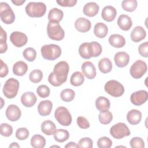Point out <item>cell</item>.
Returning <instances> with one entry per match:
<instances>
[{
  "label": "cell",
  "mask_w": 148,
  "mask_h": 148,
  "mask_svg": "<svg viewBox=\"0 0 148 148\" xmlns=\"http://www.w3.org/2000/svg\"><path fill=\"white\" fill-rule=\"evenodd\" d=\"M78 147L80 148H92L93 146V142L92 139L88 137L83 138L80 139L77 144Z\"/></svg>",
  "instance_id": "45"
},
{
  "label": "cell",
  "mask_w": 148,
  "mask_h": 148,
  "mask_svg": "<svg viewBox=\"0 0 148 148\" xmlns=\"http://www.w3.org/2000/svg\"><path fill=\"white\" fill-rule=\"evenodd\" d=\"M53 136L56 141L62 143L68 139L69 137V132L66 130L58 129L53 134Z\"/></svg>",
  "instance_id": "33"
},
{
  "label": "cell",
  "mask_w": 148,
  "mask_h": 148,
  "mask_svg": "<svg viewBox=\"0 0 148 148\" xmlns=\"http://www.w3.org/2000/svg\"><path fill=\"white\" fill-rule=\"evenodd\" d=\"M10 40L14 46L17 47H21L26 45L28 42V37L23 32L14 31L10 34Z\"/></svg>",
  "instance_id": "11"
},
{
  "label": "cell",
  "mask_w": 148,
  "mask_h": 148,
  "mask_svg": "<svg viewBox=\"0 0 148 148\" xmlns=\"http://www.w3.org/2000/svg\"><path fill=\"white\" fill-rule=\"evenodd\" d=\"M21 112L20 109L16 105H9L6 110V116L11 121H16L21 117Z\"/></svg>",
  "instance_id": "13"
},
{
  "label": "cell",
  "mask_w": 148,
  "mask_h": 148,
  "mask_svg": "<svg viewBox=\"0 0 148 148\" xmlns=\"http://www.w3.org/2000/svg\"><path fill=\"white\" fill-rule=\"evenodd\" d=\"M119 28L123 31H128L132 25V21L130 16L127 14H121L117 19Z\"/></svg>",
  "instance_id": "23"
},
{
  "label": "cell",
  "mask_w": 148,
  "mask_h": 148,
  "mask_svg": "<svg viewBox=\"0 0 148 148\" xmlns=\"http://www.w3.org/2000/svg\"><path fill=\"white\" fill-rule=\"evenodd\" d=\"M105 91L113 97H119L124 92V87L122 84L115 80L107 82L104 86Z\"/></svg>",
  "instance_id": "5"
},
{
  "label": "cell",
  "mask_w": 148,
  "mask_h": 148,
  "mask_svg": "<svg viewBox=\"0 0 148 148\" xmlns=\"http://www.w3.org/2000/svg\"><path fill=\"white\" fill-rule=\"evenodd\" d=\"M69 70L68 64L64 61L57 63L48 77V81L53 86L58 87L62 84L67 80Z\"/></svg>",
  "instance_id": "1"
},
{
  "label": "cell",
  "mask_w": 148,
  "mask_h": 148,
  "mask_svg": "<svg viewBox=\"0 0 148 148\" xmlns=\"http://www.w3.org/2000/svg\"><path fill=\"white\" fill-rule=\"evenodd\" d=\"M91 44L92 49V57H96L99 56L102 51V48L101 45L98 42L95 41L91 42Z\"/></svg>",
  "instance_id": "46"
},
{
  "label": "cell",
  "mask_w": 148,
  "mask_h": 148,
  "mask_svg": "<svg viewBox=\"0 0 148 148\" xmlns=\"http://www.w3.org/2000/svg\"><path fill=\"white\" fill-rule=\"evenodd\" d=\"M147 51H148V42H147L142 43L138 47V52L141 56L147 58L148 56Z\"/></svg>",
  "instance_id": "48"
},
{
  "label": "cell",
  "mask_w": 148,
  "mask_h": 148,
  "mask_svg": "<svg viewBox=\"0 0 148 148\" xmlns=\"http://www.w3.org/2000/svg\"><path fill=\"white\" fill-rule=\"evenodd\" d=\"M117 147H125V146H117Z\"/></svg>",
  "instance_id": "56"
},
{
  "label": "cell",
  "mask_w": 148,
  "mask_h": 148,
  "mask_svg": "<svg viewBox=\"0 0 148 148\" xmlns=\"http://www.w3.org/2000/svg\"><path fill=\"white\" fill-rule=\"evenodd\" d=\"M84 81V75L82 72L79 71L74 72L71 76L70 83L73 86H80L83 83Z\"/></svg>",
  "instance_id": "34"
},
{
  "label": "cell",
  "mask_w": 148,
  "mask_h": 148,
  "mask_svg": "<svg viewBox=\"0 0 148 148\" xmlns=\"http://www.w3.org/2000/svg\"><path fill=\"white\" fill-rule=\"evenodd\" d=\"M82 70L83 75L88 79H92L96 76L95 67L91 61L84 62L82 65Z\"/></svg>",
  "instance_id": "14"
},
{
  "label": "cell",
  "mask_w": 148,
  "mask_h": 148,
  "mask_svg": "<svg viewBox=\"0 0 148 148\" xmlns=\"http://www.w3.org/2000/svg\"><path fill=\"white\" fill-rule=\"evenodd\" d=\"M98 119L102 124H108L113 119L112 113L109 110L101 111L98 115Z\"/></svg>",
  "instance_id": "35"
},
{
  "label": "cell",
  "mask_w": 148,
  "mask_h": 148,
  "mask_svg": "<svg viewBox=\"0 0 148 148\" xmlns=\"http://www.w3.org/2000/svg\"><path fill=\"white\" fill-rule=\"evenodd\" d=\"M109 44L116 48H121L124 46L125 39L123 36L119 34H112L109 38Z\"/></svg>",
  "instance_id": "25"
},
{
  "label": "cell",
  "mask_w": 148,
  "mask_h": 148,
  "mask_svg": "<svg viewBox=\"0 0 148 148\" xmlns=\"http://www.w3.org/2000/svg\"><path fill=\"white\" fill-rule=\"evenodd\" d=\"M0 131L1 135L5 137H9L13 133V128L8 123H2L1 124Z\"/></svg>",
  "instance_id": "42"
},
{
  "label": "cell",
  "mask_w": 148,
  "mask_h": 148,
  "mask_svg": "<svg viewBox=\"0 0 148 148\" xmlns=\"http://www.w3.org/2000/svg\"><path fill=\"white\" fill-rule=\"evenodd\" d=\"M56 120L63 126H68L72 123V116L67 108L64 106L57 108L54 112Z\"/></svg>",
  "instance_id": "7"
},
{
  "label": "cell",
  "mask_w": 148,
  "mask_h": 148,
  "mask_svg": "<svg viewBox=\"0 0 148 148\" xmlns=\"http://www.w3.org/2000/svg\"><path fill=\"white\" fill-rule=\"evenodd\" d=\"M43 78V73L40 69H34L32 71L29 75L30 81L34 83L40 82Z\"/></svg>",
  "instance_id": "39"
},
{
  "label": "cell",
  "mask_w": 148,
  "mask_h": 148,
  "mask_svg": "<svg viewBox=\"0 0 148 148\" xmlns=\"http://www.w3.org/2000/svg\"><path fill=\"white\" fill-rule=\"evenodd\" d=\"M114 61L117 66L123 68L128 65L130 61V56L125 51H119L114 55Z\"/></svg>",
  "instance_id": "15"
},
{
  "label": "cell",
  "mask_w": 148,
  "mask_h": 148,
  "mask_svg": "<svg viewBox=\"0 0 148 148\" xmlns=\"http://www.w3.org/2000/svg\"><path fill=\"white\" fill-rule=\"evenodd\" d=\"M75 96V91L70 88H66L63 90L60 94L61 99L65 102L72 101Z\"/></svg>",
  "instance_id": "37"
},
{
  "label": "cell",
  "mask_w": 148,
  "mask_h": 148,
  "mask_svg": "<svg viewBox=\"0 0 148 148\" xmlns=\"http://www.w3.org/2000/svg\"><path fill=\"white\" fill-rule=\"evenodd\" d=\"M99 7L98 5L94 2H90L86 3L83 7V13L88 17H94L96 16L99 12Z\"/></svg>",
  "instance_id": "21"
},
{
  "label": "cell",
  "mask_w": 148,
  "mask_h": 148,
  "mask_svg": "<svg viewBox=\"0 0 148 148\" xmlns=\"http://www.w3.org/2000/svg\"><path fill=\"white\" fill-rule=\"evenodd\" d=\"M76 121L78 126L82 129H87L90 127V123L84 117L79 116Z\"/></svg>",
  "instance_id": "47"
},
{
  "label": "cell",
  "mask_w": 148,
  "mask_h": 148,
  "mask_svg": "<svg viewBox=\"0 0 148 148\" xmlns=\"http://www.w3.org/2000/svg\"><path fill=\"white\" fill-rule=\"evenodd\" d=\"M146 36V32L145 29L141 26L135 27L131 32V39L134 42H139L144 39Z\"/></svg>",
  "instance_id": "19"
},
{
  "label": "cell",
  "mask_w": 148,
  "mask_h": 148,
  "mask_svg": "<svg viewBox=\"0 0 148 148\" xmlns=\"http://www.w3.org/2000/svg\"><path fill=\"white\" fill-rule=\"evenodd\" d=\"M113 65L111 61L108 58L105 57L98 62V68L103 73H107L112 71Z\"/></svg>",
  "instance_id": "30"
},
{
  "label": "cell",
  "mask_w": 148,
  "mask_h": 148,
  "mask_svg": "<svg viewBox=\"0 0 148 148\" xmlns=\"http://www.w3.org/2000/svg\"><path fill=\"white\" fill-rule=\"evenodd\" d=\"M108 32V28L106 24L103 23H97L94 28V35L99 38H105Z\"/></svg>",
  "instance_id": "28"
},
{
  "label": "cell",
  "mask_w": 148,
  "mask_h": 148,
  "mask_svg": "<svg viewBox=\"0 0 148 148\" xmlns=\"http://www.w3.org/2000/svg\"><path fill=\"white\" fill-rule=\"evenodd\" d=\"M117 15L116 9L112 6H105L101 12L102 18L106 21L110 22L114 20Z\"/></svg>",
  "instance_id": "16"
},
{
  "label": "cell",
  "mask_w": 148,
  "mask_h": 148,
  "mask_svg": "<svg viewBox=\"0 0 148 148\" xmlns=\"http://www.w3.org/2000/svg\"><path fill=\"white\" fill-rule=\"evenodd\" d=\"M147 66L146 63L142 60H136L130 68V74L134 79H140L146 72Z\"/></svg>",
  "instance_id": "10"
},
{
  "label": "cell",
  "mask_w": 148,
  "mask_h": 148,
  "mask_svg": "<svg viewBox=\"0 0 148 148\" xmlns=\"http://www.w3.org/2000/svg\"><path fill=\"white\" fill-rule=\"evenodd\" d=\"M25 12L31 17H41L46 12V6L43 2H30L25 6Z\"/></svg>",
  "instance_id": "2"
},
{
  "label": "cell",
  "mask_w": 148,
  "mask_h": 148,
  "mask_svg": "<svg viewBox=\"0 0 148 148\" xmlns=\"http://www.w3.org/2000/svg\"><path fill=\"white\" fill-rule=\"evenodd\" d=\"M130 146L132 148H143L145 142L140 137H134L130 140Z\"/></svg>",
  "instance_id": "44"
},
{
  "label": "cell",
  "mask_w": 148,
  "mask_h": 148,
  "mask_svg": "<svg viewBox=\"0 0 148 148\" xmlns=\"http://www.w3.org/2000/svg\"><path fill=\"white\" fill-rule=\"evenodd\" d=\"M80 56L84 59H90L92 57V49L91 42L82 43L79 48Z\"/></svg>",
  "instance_id": "22"
},
{
  "label": "cell",
  "mask_w": 148,
  "mask_h": 148,
  "mask_svg": "<svg viewBox=\"0 0 148 148\" xmlns=\"http://www.w3.org/2000/svg\"><path fill=\"white\" fill-rule=\"evenodd\" d=\"M91 27L90 21L84 17L77 18L75 23V27L80 32H86L88 31Z\"/></svg>",
  "instance_id": "17"
},
{
  "label": "cell",
  "mask_w": 148,
  "mask_h": 148,
  "mask_svg": "<svg viewBox=\"0 0 148 148\" xmlns=\"http://www.w3.org/2000/svg\"><path fill=\"white\" fill-rule=\"evenodd\" d=\"M110 103L109 100L103 96H100L95 100V106L96 108L101 111L108 110L110 108Z\"/></svg>",
  "instance_id": "29"
},
{
  "label": "cell",
  "mask_w": 148,
  "mask_h": 148,
  "mask_svg": "<svg viewBox=\"0 0 148 148\" xmlns=\"http://www.w3.org/2000/svg\"><path fill=\"white\" fill-rule=\"evenodd\" d=\"M142 119V113L137 109H132L130 110L127 114V120L128 122L132 125L139 124Z\"/></svg>",
  "instance_id": "24"
},
{
  "label": "cell",
  "mask_w": 148,
  "mask_h": 148,
  "mask_svg": "<svg viewBox=\"0 0 148 148\" xmlns=\"http://www.w3.org/2000/svg\"><path fill=\"white\" fill-rule=\"evenodd\" d=\"M97 146L99 148H110L112 146V141L108 137L102 136L98 139Z\"/></svg>",
  "instance_id": "40"
},
{
  "label": "cell",
  "mask_w": 148,
  "mask_h": 148,
  "mask_svg": "<svg viewBox=\"0 0 148 148\" xmlns=\"http://www.w3.org/2000/svg\"><path fill=\"white\" fill-rule=\"evenodd\" d=\"M7 35L5 31L3 30L2 27H1V34H0V43L6 42Z\"/></svg>",
  "instance_id": "51"
},
{
  "label": "cell",
  "mask_w": 148,
  "mask_h": 148,
  "mask_svg": "<svg viewBox=\"0 0 148 148\" xmlns=\"http://www.w3.org/2000/svg\"><path fill=\"white\" fill-rule=\"evenodd\" d=\"M46 145L45 138L39 134L34 135L31 139V145L34 148H43Z\"/></svg>",
  "instance_id": "32"
},
{
  "label": "cell",
  "mask_w": 148,
  "mask_h": 148,
  "mask_svg": "<svg viewBox=\"0 0 148 148\" xmlns=\"http://www.w3.org/2000/svg\"><path fill=\"white\" fill-rule=\"evenodd\" d=\"M56 2L62 7H72L77 3L76 0H57Z\"/></svg>",
  "instance_id": "49"
},
{
  "label": "cell",
  "mask_w": 148,
  "mask_h": 148,
  "mask_svg": "<svg viewBox=\"0 0 148 148\" xmlns=\"http://www.w3.org/2000/svg\"><path fill=\"white\" fill-rule=\"evenodd\" d=\"M47 33L49 38L54 40H61L64 39L65 32L58 22L49 21L47 26Z\"/></svg>",
  "instance_id": "4"
},
{
  "label": "cell",
  "mask_w": 148,
  "mask_h": 148,
  "mask_svg": "<svg viewBox=\"0 0 148 148\" xmlns=\"http://www.w3.org/2000/svg\"><path fill=\"white\" fill-rule=\"evenodd\" d=\"M40 128L43 133L47 135H53L57 130L55 124L49 120L44 121L41 124Z\"/></svg>",
  "instance_id": "27"
},
{
  "label": "cell",
  "mask_w": 148,
  "mask_h": 148,
  "mask_svg": "<svg viewBox=\"0 0 148 148\" xmlns=\"http://www.w3.org/2000/svg\"><path fill=\"white\" fill-rule=\"evenodd\" d=\"M60 147L58 146H50V147Z\"/></svg>",
  "instance_id": "55"
},
{
  "label": "cell",
  "mask_w": 148,
  "mask_h": 148,
  "mask_svg": "<svg viewBox=\"0 0 148 148\" xmlns=\"http://www.w3.org/2000/svg\"><path fill=\"white\" fill-rule=\"evenodd\" d=\"M110 135L115 139H120L130 135V130L124 123H118L113 125L110 129Z\"/></svg>",
  "instance_id": "9"
},
{
  "label": "cell",
  "mask_w": 148,
  "mask_h": 148,
  "mask_svg": "<svg viewBox=\"0 0 148 148\" xmlns=\"http://www.w3.org/2000/svg\"><path fill=\"white\" fill-rule=\"evenodd\" d=\"M36 92L40 98H45L49 96L50 90L49 87L47 86L42 84L38 87L36 89Z\"/></svg>",
  "instance_id": "41"
},
{
  "label": "cell",
  "mask_w": 148,
  "mask_h": 148,
  "mask_svg": "<svg viewBox=\"0 0 148 148\" xmlns=\"http://www.w3.org/2000/svg\"><path fill=\"white\" fill-rule=\"evenodd\" d=\"M19 86V82L17 79L12 77L8 79L3 87V95L8 99L14 98L17 94Z\"/></svg>",
  "instance_id": "6"
},
{
  "label": "cell",
  "mask_w": 148,
  "mask_h": 148,
  "mask_svg": "<svg viewBox=\"0 0 148 148\" xmlns=\"http://www.w3.org/2000/svg\"><path fill=\"white\" fill-rule=\"evenodd\" d=\"M29 131L25 127L19 128L16 130V137L20 140L26 139L29 136Z\"/></svg>",
  "instance_id": "43"
},
{
  "label": "cell",
  "mask_w": 148,
  "mask_h": 148,
  "mask_svg": "<svg viewBox=\"0 0 148 148\" xmlns=\"http://www.w3.org/2000/svg\"><path fill=\"white\" fill-rule=\"evenodd\" d=\"M28 65L24 61H19L16 62L13 66V72L14 75L22 76L24 75L28 70Z\"/></svg>",
  "instance_id": "26"
},
{
  "label": "cell",
  "mask_w": 148,
  "mask_h": 148,
  "mask_svg": "<svg viewBox=\"0 0 148 148\" xmlns=\"http://www.w3.org/2000/svg\"><path fill=\"white\" fill-rule=\"evenodd\" d=\"M1 61V72H0V77H4L7 76L8 74L9 69L7 65L3 62L2 60H0Z\"/></svg>",
  "instance_id": "50"
},
{
  "label": "cell",
  "mask_w": 148,
  "mask_h": 148,
  "mask_svg": "<svg viewBox=\"0 0 148 148\" xmlns=\"http://www.w3.org/2000/svg\"><path fill=\"white\" fill-rule=\"evenodd\" d=\"M1 20L6 24H10L15 20V14L10 6L6 2L0 3Z\"/></svg>",
  "instance_id": "8"
},
{
  "label": "cell",
  "mask_w": 148,
  "mask_h": 148,
  "mask_svg": "<svg viewBox=\"0 0 148 148\" xmlns=\"http://www.w3.org/2000/svg\"><path fill=\"white\" fill-rule=\"evenodd\" d=\"M64 16L63 12L57 8L51 9L48 14V19L49 21H54L59 22L62 20Z\"/></svg>",
  "instance_id": "31"
},
{
  "label": "cell",
  "mask_w": 148,
  "mask_h": 148,
  "mask_svg": "<svg viewBox=\"0 0 148 148\" xmlns=\"http://www.w3.org/2000/svg\"><path fill=\"white\" fill-rule=\"evenodd\" d=\"M37 100L35 94L31 91L24 92L21 97V103L25 107L31 108L33 106Z\"/></svg>",
  "instance_id": "18"
},
{
  "label": "cell",
  "mask_w": 148,
  "mask_h": 148,
  "mask_svg": "<svg viewBox=\"0 0 148 148\" xmlns=\"http://www.w3.org/2000/svg\"><path fill=\"white\" fill-rule=\"evenodd\" d=\"M53 108V103L50 100H44L39 102L38 111L42 116H46L50 114Z\"/></svg>",
  "instance_id": "20"
},
{
  "label": "cell",
  "mask_w": 148,
  "mask_h": 148,
  "mask_svg": "<svg viewBox=\"0 0 148 148\" xmlns=\"http://www.w3.org/2000/svg\"><path fill=\"white\" fill-rule=\"evenodd\" d=\"M42 56L44 59L53 61L59 58L61 54V47L55 44L45 45L40 49Z\"/></svg>",
  "instance_id": "3"
},
{
  "label": "cell",
  "mask_w": 148,
  "mask_h": 148,
  "mask_svg": "<svg viewBox=\"0 0 148 148\" xmlns=\"http://www.w3.org/2000/svg\"><path fill=\"white\" fill-rule=\"evenodd\" d=\"M148 99L147 92L145 90H139L133 92L131 95L130 100L132 104L140 106L145 103Z\"/></svg>",
  "instance_id": "12"
},
{
  "label": "cell",
  "mask_w": 148,
  "mask_h": 148,
  "mask_svg": "<svg viewBox=\"0 0 148 148\" xmlns=\"http://www.w3.org/2000/svg\"><path fill=\"white\" fill-rule=\"evenodd\" d=\"M23 57L29 62L34 61L36 57V50L32 47L26 48L23 53Z\"/></svg>",
  "instance_id": "38"
},
{
  "label": "cell",
  "mask_w": 148,
  "mask_h": 148,
  "mask_svg": "<svg viewBox=\"0 0 148 148\" xmlns=\"http://www.w3.org/2000/svg\"><path fill=\"white\" fill-rule=\"evenodd\" d=\"M138 5V2L136 0H124L121 2V7L123 10L132 12L134 11Z\"/></svg>",
  "instance_id": "36"
},
{
  "label": "cell",
  "mask_w": 148,
  "mask_h": 148,
  "mask_svg": "<svg viewBox=\"0 0 148 148\" xmlns=\"http://www.w3.org/2000/svg\"><path fill=\"white\" fill-rule=\"evenodd\" d=\"M25 2V0H12V2L16 6H21Z\"/></svg>",
  "instance_id": "52"
},
{
  "label": "cell",
  "mask_w": 148,
  "mask_h": 148,
  "mask_svg": "<svg viewBox=\"0 0 148 148\" xmlns=\"http://www.w3.org/2000/svg\"><path fill=\"white\" fill-rule=\"evenodd\" d=\"M9 147H17V148H19L20 145L17 142H13L9 145Z\"/></svg>",
  "instance_id": "54"
},
{
  "label": "cell",
  "mask_w": 148,
  "mask_h": 148,
  "mask_svg": "<svg viewBox=\"0 0 148 148\" xmlns=\"http://www.w3.org/2000/svg\"><path fill=\"white\" fill-rule=\"evenodd\" d=\"M65 148H70V147H78L77 145L73 142H70L69 143H68L65 146Z\"/></svg>",
  "instance_id": "53"
}]
</instances>
